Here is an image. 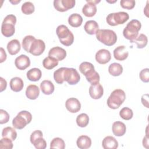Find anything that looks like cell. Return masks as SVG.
<instances>
[{
    "mask_svg": "<svg viewBox=\"0 0 149 149\" xmlns=\"http://www.w3.org/2000/svg\"><path fill=\"white\" fill-rule=\"evenodd\" d=\"M141 27L140 22L137 19L130 21L123 30V35L125 38L129 40L130 42L135 40L139 35V31Z\"/></svg>",
    "mask_w": 149,
    "mask_h": 149,
    "instance_id": "cell-1",
    "label": "cell"
},
{
    "mask_svg": "<svg viewBox=\"0 0 149 149\" xmlns=\"http://www.w3.org/2000/svg\"><path fill=\"white\" fill-rule=\"evenodd\" d=\"M95 34L97 39L107 46H112L117 41L116 34L110 29H99Z\"/></svg>",
    "mask_w": 149,
    "mask_h": 149,
    "instance_id": "cell-2",
    "label": "cell"
},
{
    "mask_svg": "<svg viewBox=\"0 0 149 149\" xmlns=\"http://www.w3.org/2000/svg\"><path fill=\"white\" fill-rule=\"evenodd\" d=\"M56 33L60 42L63 45L68 47L73 43V34L66 26L63 24L58 26L56 29Z\"/></svg>",
    "mask_w": 149,
    "mask_h": 149,
    "instance_id": "cell-3",
    "label": "cell"
},
{
    "mask_svg": "<svg viewBox=\"0 0 149 149\" xmlns=\"http://www.w3.org/2000/svg\"><path fill=\"white\" fill-rule=\"evenodd\" d=\"M126 99L125 91L122 89L114 90L107 100V105L113 109H118L123 104Z\"/></svg>",
    "mask_w": 149,
    "mask_h": 149,
    "instance_id": "cell-4",
    "label": "cell"
},
{
    "mask_svg": "<svg viewBox=\"0 0 149 149\" xmlns=\"http://www.w3.org/2000/svg\"><path fill=\"white\" fill-rule=\"evenodd\" d=\"M16 23V17L12 14L8 15L1 24V33L6 37L12 36L15 32V25Z\"/></svg>",
    "mask_w": 149,
    "mask_h": 149,
    "instance_id": "cell-5",
    "label": "cell"
},
{
    "mask_svg": "<svg viewBox=\"0 0 149 149\" xmlns=\"http://www.w3.org/2000/svg\"><path fill=\"white\" fill-rule=\"evenodd\" d=\"M32 120V115L27 111H21L12 120L13 126L17 129H23Z\"/></svg>",
    "mask_w": 149,
    "mask_h": 149,
    "instance_id": "cell-6",
    "label": "cell"
},
{
    "mask_svg": "<svg viewBox=\"0 0 149 149\" xmlns=\"http://www.w3.org/2000/svg\"><path fill=\"white\" fill-rule=\"evenodd\" d=\"M129 19V15L125 12H118L109 13L106 17L107 23L111 26L124 24Z\"/></svg>",
    "mask_w": 149,
    "mask_h": 149,
    "instance_id": "cell-7",
    "label": "cell"
},
{
    "mask_svg": "<svg viewBox=\"0 0 149 149\" xmlns=\"http://www.w3.org/2000/svg\"><path fill=\"white\" fill-rule=\"evenodd\" d=\"M80 76L74 68H66L64 72V81L70 85H74L79 82Z\"/></svg>",
    "mask_w": 149,
    "mask_h": 149,
    "instance_id": "cell-8",
    "label": "cell"
},
{
    "mask_svg": "<svg viewBox=\"0 0 149 149\" xmlns=\"http://www.w3.org/2000/svg\"><path fill=\"white\" fill-rule=\"evenodd\" d=\"M76 3L75 0H54L55 9L61 12H63L73 8Z\"/></svg>",
    "mask_w": 149,
    "mask_h": 149,
    "instance_id": "cell-9",
    "label": "cell"
},
{
    "mask_svg": "<svg viewBox=\"0 0 149 149\" xmlns=\"http://www.w3.org/2000/svg\"><path fill=\"white\" fill-rule=\"evenodd\" d=\"M45 49V44L44 41L36 38L31 44L29 53L34 56H39L44 52Z\"/></svg>",
    "mask_w": 149,
    "mask_h": 149,
    "instance_id": "cell-10",
    "label": "cell"
},
{
    "mask_svg": "<svg viewBox=\"0 0 149 149\" xmlns=\"http://www.w3.org/2000/svg\"><path fill=\"white\" fill-rule=\"evenodd\" d=\"M95 58L98 63L104 65L110 61L111 55L108 50L106 49H101L96 52Z\"/></svg>",
    "mask_w": 149,
    "mask_h": 149,
    "instance_id": "cell-11",
    "label": "cell"
},
{
    "mask_svg": "<svg viewBox=\"0 0 149 149\" xmlns=\"http://www.w3.org/2000/svg\"><path fill=\"white\" fill-rule=\"evenodd\" d=\"M66 108L71 113H76L81 109V104L78 99L72 97L68 98L65 102Z\"/></svg>",
    "mask_w": 149,
    "mask_h": 149,
    "instance_id": "cell-12",
    "label": "cell"
},
{
    "mask_svg": "<svg viewBox=\"0 0 149 149\" xmlns=\"http://www.w3.org/2000/svg\"><path fill=\"white\" fill-rule=\"evenodd\" d=\"M15 65L19 70H24L30 65V60L28 56L22 54L15 60Z\"/></svg>",
    "mask_w": 149,
    "mask_h": 149,
    "instance_id": "cell-13",
    "label": "cell"
},
{
    "mask_svg": "<svg viewBox=\"0 0 149 149\" xmlns=\"http://www.w3.org/2000/svg\"><path fill=\"white\" fill-rule=\"evenodd\" d=\"M66 51L60 47H54L49 49L48 56L53 57L58 61L63 60L66 56Z\"/></svg>",
    "mask_w": 149,
    "mask_h": 149,
    "instance_id": "cell-14",
    "label": "cell"
},
{
    "mask_svg": "<svg viewBox=\"0 0 149 149\" xmlns=\"http://www.w3.org/2000/svg\"><path fill=\"white\" fill-rule=\"evenodd\" d=\"M89 94L94 100L100 99L104 94L103 87L100 83L94 85L91 84L89 88Z\"/></svg>",
    "mask_w": 149,
    "mask_h": 149,
    "instance_id": "cell-15",
    "label": "cell"
},
{
    "mask_svg": "<svg viewBox=\"0 0 149 149\" xmlns=\"http://www.w3.org/2000/svg\"><path fill=\"white\" fill-rule=\"evenodd\" d=\"M128 55L129 52L125 45L118 46L113 50V56L117 61H124L128 57Z\"/></svg>",
    "mask_w": 149,
    "mask_h": 149,
    "instance_id": "cell-16",
    "label": "cell"
},
{
    "mask_svg": "<svg viewBox=\"0 0 149 149\" xmlns=\"http://www.w3.org/2000/svg\"><path fill=\"white\" fill-rule=\"evenodd\" d=\"M112 130L115 136L120 137L123 136L125 134L126 131V127L124 123L120 121H116L112 124Z\"/></svg>",
    "mask_w": 149,
    "mask_h": 149,
    "instance_id": "cell-17",
    "label": "cell"
},
{
    "mask_svg": "<svg viewBox=\"0 0 149 149\" xmlns=\"http://www.w3.org/2000/svg\"><path fill=\"white\" fill-rule=\"evenodd\" d=\"M87 3L83 6L82 8V12L86 17H91L94 16L97 10L96 5L86 0Z\"/></svg>",
    "mask_w": 149,
    "mask_h": 149,
    "instance_id": "cell-18",
    "label": "cell"
},
{
    "mask_svg": "<svg viewBox=\"0 0 149 149\" xmlns=\"http://www.w3.org/2000/svg\"><path fill=\"white\" fill-rule=\"evenodd\" d=\"M102 146L104 149H116L118 147V142L113 136H108L102 140Z\"/></svg>",
    "mask_w": 149,
    "mask_h": 149,
    "instance_id": "cell-19",
    "label": "cell"
},
{
    "mask_svg": "<svg viewBox=\"0 0 149 149\" xmlns=\"http://www.w3.org/2000/svg\"><path fill=\"white\" fill-rule=\"evenodd\" d=\"M6 47L9 54L11 55H15L20 51L21 49V45L19 40L17 39H13L8 43Z\"/></svg>",
    "mask_w": 149,
    "mask_h": 149,
    "instance_id": "cell-20",
    "label": "cell"
},
{
    "mask_svg": "<svg viewBox=\"0 0 149 149\" xmlns=\"http://www.w3.org/2000/svg\"><path fill=\"white\" fill-rule=\"evenodd\" d=\"M40 89L35 84H30L26 90V95L30 100H36L39 96Z\"/></svg>",
    "mask_w": 149,
    "mask_h": 149,
    "instance_id": "cell-21",
    "label": "cell"
},
{
    "mask_svg": "<svg viewBox=\"0 0 149 149\" xmlns=\"http://www.w3.org/2000/svg\"><path fill=\"white\" fill-rule=\"evenodd\" d=\"M76 144L80 149H87L91 146V139L87 136H80L76 141Z\"/></svg>",
    "mask_w": 149,
    "mask_h": 149,
    "instance_id": "cell-22",
    "label": "cell"
},
{
    "mask_svg": "<svg viewBox=\"0 0 149 149\" xmlns=\"http://www.w3.org/2000/svg\"><path fill=\"white\" fill-rule=\"evenodd\" d=\"M40 88L44 94L50 95L54 93L55 87L51 81L45 80L40 83Z\"/></svg>",
    "mask_w": 149,
    "mask_h": 149,
    "instance_id": "cell-23",
    "label": "cell"
},
{
    "mask_svg": "<svg viewBox=\"0 0 149 149\" xmlns=\"http://www.w3.org/2000/svg\"><path fill=\"white\" fill-rule=\"evenodd\" d=\"M10 89L15 92H19L22 90L24 83L23 80L19 77H13L9 83Z\"/></svg>",
    "mask_w": 149,
    "mask_h": 149,
    "instance_id": "cell-24",
    "label": "cell"
},
{
    "mask_svg": "<svg viewBox=\"0 0 149 149\" xmlns=\"http://www.w3.org/2000/svg\"><path fill=\"white\" fill-rule=\"evenodd\" d=\"M84 29L87 34L93 35L96 34L97 31L99 30V26L97 22L91 20L86 22L84 26Z\"/></svg>",
    "mask_w": 149,
    "mask_h": 149,
    "instance_id": "cell-25",
    "label": "cell"
},
{
    "mask_svg": "<svg viewBox=\"0 0 149 149\" xmlns=\"http://www.w3.org/2000/svg\"><path fill=\"white\" fill-rule=\"evenodd\" d=\"M27 78L31 81H38L42 76L41 71L38 68H32L29 70L26 73Z\"/></svg>",
    "mask_w": 149,
    "mask_h": 149,
    "instance_id": "cell-26",
    "label": "cell"
},
{
    "mask_svg": "<svg viewBox=\"0 0 149 149\" xmlns=\"http://www.w3.org/2000/svg\"><path fill=\"white\" fill-rule=\"evenodd\" d=\"M83 22L81 16L78 13H73L68 17V23L73 27H78L80 26Z\"/></svg>",
    "mask_w": 149,
    "mask_h": 149,
    "instance_id": "cell-27",
    "label": "cell"
},
{
    "mask_svg": "<svg viewBox=\"0 0 149 149\" xmlns=\"http://www.w3.org/2000/svg\"><path fill=\"white\" fill-rule=\"evenodd\" d=\"M108 72L113 76H119L123 72V67L120 64L114 62L109 66Z\"/></svg>",
    "mask_w": 149,
    "mask_h": 149,
    "instance_id": "cell-28",
    "label": "cell"
},
{
    "mask_svg": "<svg viewBox=\"0 0 149 149\" xmlns=\"http://www.w3.org/2000/svg\"><path fill=\"white\" fill-rule=\"evenodd\" d=\"M58 62L59 61L55 58L48 56L43 59L42 65L44 68L48 70H51L58 66Z\"/></svg>",
    "mask_w": 149,
    "mask_h": 149,
    "instance_id": "cell-29",
    "label": "cell"
},
{
    "mask_svg": "<svg viewBox=\"0 0 149 149\" xmlns=\"http://www.w3.org/2000/svg\"><path fill=\"white\" fill-rule=\"evenodd\" d=\"M2 137H6L14 141L17 137V132L14 128L8 126L2 129Z\"/></svg>",
    "mask_w": 149,
    "mask_h": 149,
    "instance_id": "cell-30",
    "label": "cell"
},
{
    "mask_svg": "<svg viewBox=\"0 0 149 149\" xmlns=\"http://www.w3.org/2000/svg\"><path fill=\"white\" fill-rule=\"evenodd\" d=\"M136 43L137 45V48L141 49L144 48L148 42L147 37L144 34H140L135 38V40L132 42V43Z\"/></svg>",
    "mask_w": 149,
    "mask_h": 149,
    "instance_id": "cell-31",
    "label": "cell"
},
{
    "mask_svg": "<svg viewBox=\"0 0 149 149\" xmlns=\"http://www.w3.org/2000/svg\"><path fill=\"white\" fill-rule=\"evenodd\" d=\"M65 67H62L56 70L54 73V79L58 84H62L64 81V72Z\"/></svg>",
    "mask_w": 149,
    "mask_h": 149,
    "instance_id": "cell-32",
    "label": "cell"
},
{
    "mask_svg": "<svg viewBox=\"0 0 149 149\" xmlns=\"http://www.w3.org/2000/svg\"><path fill=\"white\" fill-rule=\"evenodd\" d=\"M89 123V117L87 114L82 113L79 115L76 118V123L81 127H86Z\"/></svg>",
    "mask_w": 149,
    "mask_h": 149,
    "instance_id": "cell-33",
    "label": "cell"
},
{
    "mask_svg": "<svg viewBox=\"0 0 149 149\" xmlns=\"http://www.w3.org/2000/svg\"><path fill=\"white\" fill-rule=\"evenodd\" d=\"M79 69L80 72L84 76L93 70L95 69L94 65L91 63L88 62H83L81 63L79 65Z\"/></svg>",
    "mask_w": 149,
    "mask_h": 149,
    "instance_id": "cell-34",
    "label": "cell"
},
{
    "mask_svg": "<svg viewBox=\"0 0 149 149\" xmlns=\"http://www.w3.org/2000/svg\"><path fill=\"white\" fill-rule=\"evenodd\" d=\"M65 148V143L64 140L60 137L54 138L50 143V148L64 149Z\"/></svg>",
    "mask_w": 149,
    "mask_h": 149,
    "instance_id": "cell-35",
    "label": "cell"
},
{
    "mask_svg": "<svg viewBox=\"0 0 149 149\" xmlns=\"http://www.w3.org/2000/svg\"><path fill=\"white\" fill-rule=\"evenodd\" d=\"M21 10L23 14L31 15L35 10L34 5L31 2H29V1L26 2L24 3H23V5H22Z\"/></svg>",
    "mask_w": 149,
    "mask_h": 149,
    "instance_id": "cell-36",
    "label": "cell"
},
{
    "mask_svg": "<svg viewBox=\"0 0 149 149\" xmlns=\"http://www.w3.org/2000/svg\"><path fill=\"white\" fill-rule=\"evenodd\" d=\"M119 116L123 119L126 120H130L133 116L132 109L128 107H124L119 111Z\"/></svg>",
    "mask_w": 149,
    "mask_h": 149,
    "instance_id": "cell-37",
    "label": "cell"
},
{
    "mask_svg": "<svg viewBox=\"0 0 149 149\" xmlns=\"http://www.w3.org/2000/svg\"><path fill=\"white\" fill-rule=\"evenodd\" d=\"M36 39V38L31 35H29V36H26L24 37V38L22 40V47L24 49V50L25 51H26L27 52H29V50H30V47L31 46V44L32 43V42Z\"/></svg>",
    "mask_w": 149,
    "mask_h": 149,
    "instance_id": "cell-38",
    "label": "cell"
},
{
    "mask_svg": "<svg viewBox=\"0 0 149 149\" xmlns=\"http://www.w3.org/2000/svg\"><path fill=\"white\" fill-rule=\"evenodd\" d=\"M85 77H86L87 81H88L92 85H94V84L98 83L100 80V75L98 73V72L97 71H95V70L94 71H93L91 73H90V74H88Z\"/></svg>",
    "mask_w": 149,
    "mask_h": 149,
    "instance_id": "cell-39",
    "label": "cell"
},
{
    "mask_svg": "<svg viewBox=\"0 0 149 149\" xmlns=\"http://www.w3.org/2000/svg\"><path fill=\"white\" fill-rule=\"evenodd\" d=\"M13 144L12 140L10 139L3 137L0 140V148L1 149H12L13 148Z\"/></svg>",
    "mask_w": 149,
    "mask_h": 149,
    "instance_id": "cell-40",
    "label": "cell"
},
{
    "mask_svg": "<svg viewBox=\"0 0 149 149\" xmlns=\"http://www.w3.org/2000/svg\"><path fill=\"white\" fill-rule=\"evenodd\" d=\"M32 144L37 149H45L47 147V142L42 137H40L36 139Z\"/></svg>",
    "mask_w": 149,
    "mask_h": 149,
    "instance_id": "cell-41",
    "label": "cell"
},
{
    "mask_svg": "<svg viewBox=\"0 0 149 149\" xmlns=\"http://www.w3.org/2000/svg\"><path fill=\"white\" fill-rule=\"evenodd\" d=\"M120 4L122 8L131 10L135 6L136 2L134 0H121Z\"/></svg>",
    "mask_w": 149,
    "mask_h": 149,
    "instance_id": "cell-42",
    "label": "cell"
},
{
    "mask_svg": "<svg viewBox=\"0 0 149 149\" xmlns=\"http://www.w3.org/2000/svg\"><path fill=\"white\" fill-rule=\"evenodd\" d=\"M139 77L141 80L144 83H148L149 81V69L148 68H145L142 69L139 73Z\"/></svg>",
    "mask_w": 149,
    "mask_h": 149,
    "instance_id": "cell-43",
    "label": "cell"
},
{
    "mask_svg": "<svg viewBox=\"0 0 149 149\" xmlns=\"http://www.w3.org/2000/svg\"><path fill=\"white\" fill-rule=\"evenodd\" d=\"M10 116L9 113L5 110L0 109V123L4 124L7 123L9 120Z\"/></svg>",
    "mask_w": 149,
    "mask_h": 149,
    "instance_id": "cell-44",
    "label": "cell"
},
{
    "mask_svg": "<svg viewBox=\"0 0 149 149\" xmlns=\"http://www.w3.org/2000/svg\"><path fill=\"white\" fill-rule=\"evenodd\" d=\"M43 134L42 132L40 130H34V132H33L30 135V142L32 144L36 139H37L38 138L40 137H42Z\"/></svg>",
    "mask_w": 149,
    "mask_h": 149,
    "instance_id": "cell-45",
    "label": "cell"
},
{
    "mask_svg": "<svg viewBox=\"0 0 149 149\" xmlns=\"http://www.w3.org/2000/svg\"><path fill=\"white\" fill-rule=\"evenodd\" d=\"M141 102L143 104V105L146 107L147 108H149V105H148V94H143L141 97Z\"/></svg>",
    "mask_w": 149,
    "mask_h": 149,
    "instance_id": "cell-46",
    "label": "cell"
},
{
    "mask_svg": "<svg viewBox=\"0 0 149 149\" xmlns=\"http://www.w3.org/2000/svg\"><path fill=\"white\" fill-rule=\"evenodd\" d=\"M0 92H2L6 88L7 82L3 77H0Z\"/></svg>",
    "mask_w": 149,
    "mask_h": 149,
    "instance_id": "cell-47",
    "label": "cell"
},
{
    "mask_svg": "<svg viewBox=\"0 0 149 149\" xmlns=\"http://www.w3.org/2000/svg\"><path fill=\"white\" fill-rule=\"evenodd\" d=\"M0 52H1V56H0V63H2L4 61H6L7 58V55L4 50V49L2 47H1L0 48Z\"/></svg>",
    "mask_w": 149,
    "mask_h": 149,
    "instance_id": "cell-48",
    "label": "cell"
},
{
    "mask_svg": "<svg viewBox=\"0 0 149 149\" xmlns=\"http://www.w3.org/2000/svg\"><path fill=\"white\" fill-rule=\"evenodd\" d=\"M143 145L144 147H145L146 148H148V136L147 135L145 137H144V138H143Z\"/></svg>",
    "mask_w": 149,
    "mask_h": 149,
    "instance_id": "cell-49",
    "label": "cell"
},
{
    "mask_svg": "<svg viewBox=\"0 0 149 149\" xmlns=\"http://www.w3.org/2000/svg\"><path fill=\"white\" fill-rule=\"evenodd\" d=\"M20 0H15V1H9V2L12 3L13 5H16L17 3H19V2H20Z\"/></svg>",
    "mask_w": 149,
    "mask_h": 149,
    "instance_id": "cell-50",
    "label": "cell"
},
{
    "mask_svg": "<svg viewBox=\"0 0 149 149\" xmlns=\"http://www.w3.org/2000/svg\"><path fill=\"white\" fill-rule=\"evenodd\" d=\"M106 1H107V2H109V3H115V2H116V1H117V0H115V1H107V0Z\"/></svg>",
    "mask_w": 149,
    "mask_h": 149,
    "instance_id": "cell-51",
    "label": "cell"
}]
</instances>
